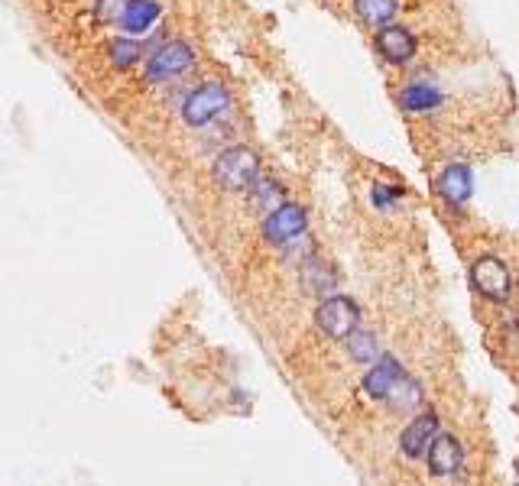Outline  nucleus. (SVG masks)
<instances>
[{
	"mask_svg": "<svg viewBox=\"0 0 519 486\" xmlns=\"http://www.w3.org/2000/svg\"><path fill=\"white\" fill-rule=\"evenodd\" d=\"M211 175L224 192H250L260 179V156L250 146H231L215 159Z\"/></svg>",
	"mask_w": 519,
	"mask_h": 486,
	"instance_id": "f257e3e1",
	"label": "nucleus"
},
{
	"mask_svg": "<svg viewBox=\"0 0 519 486\" xmlns=\"http://www.w3.org/2000/svg\"><path fill=\"white\" fill-rule=\"evenodd\" d=\"M231 107V94L218 81H205V85H198L189 98L182 104V117L189 127H208L211 120H218L221 114H228Z\"/></svg>",
	"mask_w": 519,
	"mask_h": 486,
	"instance_id": "f03ea898",
	"label": "nucleus"
},
{
	"mask_svg": "<svg viewBox=\"0 0 519 486\" xmlns=\"http://www.w3.org/2000/svg\"><path fill=\"white\" fill-rule=\"evenodd\" d=\"M315 324L331 341H348L357 331V324H361V308H357V302L348 299V295H331V299L318 305Z\"/></svg>",
	"mask_w": 519,
	"mask_h": 486,
	"instance_id": "7ed1b4c3",
	"label": "nucleus"
},
{
	"mask_svg": "<svg viewBox=\"0 0 519 486\" xmlns=\"http://www.w3.org/2000/svg\"><path fill=\"white\" fill-rule=\"evenodd\" d=\"M192 62H195L192 46L182 43V39H169V43L156 46L150 52V59H146V81L150 85H163V81H172L182 72H189Z\"/></svg>",
	"mask_w": 519,
	"mask_h": 486,
	"instance_id": "20e7f679",
	"label": "nucleus"
},
{
	"mask_svg": "<svg viewBox=\"0 0 519 486\" xmlns=\"http://www.w3.org/2000/svg\"><path fill=\"white\" fill-rule=\"evenodd\" d=\"M471 286L490 302H507L513 292V273L500 256H477L471 266Z\"/></svg>",
	"mask_w": 519,
	"mask_h": 486,
	"instance_id": "39448f33",
	"label": "nucleus"
},
{
	"mask_svg": "<svg viewBox=\"0 0 519 486\" xmlns=\"http://www.w3.org/2000/svg\"><path fill=\"white\" fill-rule=\"evenodd\" d=\"M305 224H309V214L305 208L283 201L273 214L263 218V237L266 243H276V247H286V243H296L305 234Z\"/></svg>",
	"mask_w": 519,
	"mask_h": 486,
	"instance_id": "423d86ee",
	"label": "nucleus"
},
{
	"mask_svg": "<svg viewBox=\"0 0 519 486\" xmlns=\"http://www.w3.org/2000/svg\"><path fill=\"white\" fill-rule=\"evenodd\" d=\"M163 17V7L156 4V0H127V7L121 10V17H117V26L127 33V36H146L153 30Z\"/></svg>",
	"mask_w": 519,
	"mask_h": 486,
	"instance_id": "0eeeda50",
	"label": "nucleus"
},
{
	"mask_svg": "<svg viewBox=\"0 0 519 486\" xmlns=\"http://www.w3.org/2000/svg\"><path fill=\"white\" fill-rule=\"evenodd\" d=\"M377 52L393 65H406L416 56V36H412L406 26H383L377 33Z\"/></svg>",
	"mask_w": 519,
	"mask_h": 486,
	"instance_id": "6e6552de",
	"label": "nucleus"
},
{
	"mask_svg": "<svg viewBox=\"0 0 519 486\" xmlns=\"http://www.w3.org/2000/svg\"><path fill=\"white\" fill-rule=\"evenodd\" d=\"M435 435H438V415L425 412L419 418H412V422L403 428V435H399V451H403L406 457H422L425 451H429Z\"/></svg>",
	"mask_w": 519,
	"mask_h": 486,
	"instance_id": "1a4fd4ad",
	"label": "nucleus"
},
{
	"mask_svg": "<svg viewBox=\"0 0 519 486\" xmlns=\"http://www.w3.org/2000/svg\"><path fill=\"white\" fill-rule=\"evenodd\" d=\"M429 470L435 477H448V474H458L461 464H464V451H461V441L451 438V435H435L429 444Z\"/></svg>",
	"mask_w": 519,
	"mask_h": 486,
	"instance_id": "9d476101",
	"label": "nucleus"
},
{
	"mask_svg": "<svg viewBox=\"0 0 519 486\" xmlns=\"http://www.w3.org/2000/svg\"><path fill=\"white\" fill-rule=\"evenodd\" d=\"M435 188H438V195H442L451 208H461L464 201L471 198V188H474V182H471V169L468 166H448L442 175H438V182H435Z\"/></svg>",
	"mask_w": 519,
	"mask_h": 486,
	"instance_id": "9b49d317",
	"label": "nucleus"
},
{
	"mask_svg": "<svg viewBox=\"0 0 519 486\" xmlns=\"http://www.w3.org/2000/svg\"><path fill=\"white\" fill-rule=\"evenodd\" d=\"M403 380V367H399V363L393 360V357H380L377 363H374V370H370L367 376H364V389L374 399H387L390 396V389Z\"/></svg>",
	"mask_w": 519,
	"mask_h": 486,
	"instance_id": "f8f14e48",
	"label": "nucleus"
},
{
	"mask_svg": "<svg viewBox=\"0 0 519 486\" xmlns=\"http://www.w3.org/2000/svg\"><path fill=\"white\" fill-rule=\"evenodd\" d=\"M399 104H403L406 111H432V107L442 104V94L432 85H425V81H412V85H406L403 94H399Z\"/></svg>",
	"mask_w": 519,
	"mask_h": 486,
	"instance_id": "ddd939ff",
	"label": "nucleus"
},
{
	"mask_svg": "<svg viewBox=\"0 0 519 486\" xmlns=\"http://www.w3.org/2000/svg\"><path fill=\"white\" fill-rule=\"evenodd\" d=\"M354 10H357V17H361L364 23L370 26H387L393 17H396V10H399V0H354Z\"/></svg>",
	"mask_w": 519,
	"mask_h": 486,
	"instance_id": "4468645a",
	"label": "nucleus"
},
{
	"mask_svg": "<svg viewBox=\"0 0 519 486\" xmlns=\"http://www.w3.org/2000/svg\"><path fill=\"white\" fill-rule=\"evenodd\" d=\"M143 43L140 39H133V36H121V39H111V46H108V59L114 69H133L140 59H143Z\"/></svg>",
	"mask_w": 519,
	"mask_h": 486,
	"instance_id": "2eb2a0df",
	"label": "nucleus"
},
{
	"mask_svg": "<svg viewBox=\"0 0 519 486\" xmlns=\"http://www.w3.org/2000/svg\"><path fill=\"white\" fill-rule=\"evenodd\" d=\"M247 195H250V205H254L260 214H273L279 205H283V185H276L273 179H257Z\"/></svg>",
	"mask_w": 519,
	"mask_h": 486,
	"instance_id": "dca6fc26",
	"label": "nucleus"
},
{
	"mask_svg": "<svg viewBox=\"0 0 519 486\" xmlns=\"http://www.w3.org/2000/svg\"><path fill=\"white\" fill-rule=\"evenodd\" d=\"M422 386L416 380H409V376H403L393 389H390V396L383 399V402H390L393 409H416V405L422 402Z\"/></svg>",
	"mask_w": 519,
	"mask_h": 486,
	"instance_id": "f3484780",
	"label": "nucleus"
},
{
	"mask_svg": "<svg viewBox=\"0 0 519 486\" xmlns=\"http://www.w3.org/2000/svg\"><path fill=\"white\" fill-rule=\"evenodd\" d=\"M351 357L357 363H377L380 360V350H377V341L370 334H361V331H354L351 337Z\"/></svg>",
	"mask_w": 519,
	"mask_h": 486,
	"instance_id": "a211bd4d",
	"label": "nucleus"
},
{
	"mask_svg": "<svg viewBox=\"0 0 519 486\" xmlns=\"http://www.w3.org/2000/svg\"><path fill=\"white\" fill-rule=\"evenodd\" d=\"M127 7V0H98V7H95V17L101 23H111L117 26V17H121V10Z\"/></svg>",
	"mask_w": 519,
	"mask_h": 486,
	"instance_id": "6ab92c4d",
	"label": "nucleus"
},
{
	"mask_svg": "<svg viewBox=\"0 0 519 486\" xmlns=\"http://www.w3.org/2000/svg\"><path fill=\"white\" fill-rule=\"evenodd\" d=\"M399 192H393V188L387 182H377L374 185V205L377 208H393V201H396Z\"/></svg>",
	"mask_w": 519,
	"mask_h": 486,
	"instance_id": "aec40b11",
	"label": "nucleus"
},
{
	"mask_svg": "<svg viewBox=\"0 0 519 486\" xmlns=\"http://www.w3.org/2000/svg\"><path fill=\"white\" fill-rule=\"evenodd\" d=\"M516 486H519V483H516Z\"/></svg>",
	"mask_w": 519,
	"mask_h": 486,
	"instance_id": "412c9836",
	"label": "nucleus"
}]
</instances>
